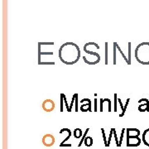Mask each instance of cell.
<instances>
[{
    "label": "cell",
    "instance_id": "1",
    "mask_svg": "<svg viewBox=\"0 0 149 149\" xmlns=\"http://www.w3.org/2000/svg\"><path fill=\"white\" fill-rule=\"evenodd\" d=\"M59 56L64 64H74L78 61L80 56V48L75 43H65L59 50Z\"/></svg>",
    "mask_w": 149,
    "mask_h": 149
},
{
    "label": "cell",
    "instance_id": "2",
    "mask_svg": "<svg viewBox=\"0 0 149 149\" xmlns=\"http://www.w3.org/2000/svg\"><path fill=\"white\" fill-rule=\"evenodd\" d=\"M135 57L139 63L149 65V42L139 44L135 49Z\"/></svg>",
    "mask_w": 149,
    "mask_h": 149
},
{
    "label": "cell",
    "instance_id": "3",
    "mask_svg": "<svg viewBox=\"0 0 149 149\" xmlns=\"http://www.w3.org/2000/svg\"><path fill=\"white\" fill-rule=\"evenodd\" d=\"M42 108L44 111L49 113V112L53 111L54 109H55V108H56V104H55V102H54L52 100L48 99V100H44V101L42 102Z\"/></svg>",
    "mask_w": 149,
    "mask_h": 149
},
{
    "label": "cell",
    "instance_id": "4",
    "mask_svg": "<svg viewBox=\"0 0 149 149\" xmlns=\"http://www.w3.org/2000/svg\"><path fill=\"white\" fill-rule=\"evenodd\" d=\"M42 141V143L44 146H46V147H52L56 143V139H55V137L52 134L47 133V134H45L43 136Z\"/></svg>",
    "mask_w": 149,
    "mask_h": 149
},
{
    "label": "cell",
    "instance_id": "5",
    "mask_svg": "<svg viewBox=\"0 0 149 149\" xmlns=\"http://www.w3.org/2000/svg\"><path fill=\"white\" fill-rule=\"evenodd\" d=\"M141 140L139 137H132L127 138V146L128 147H138L140 145Z\"/></svg>",
    "mask_w": 149,
    "mask_h": 149
},
{
    "label": "cell",
    "instance_id": "6",
    "mask_svg": "<svg viewBox=\"0 0 149 149\" xmlns=\"http://www.w3.org/2000/svg\"><path fill=\"white\" fill-rule=\"evenodd\" d=\"M140 101L143 102V104L141 103V104H139V110L140 112L149 111V102L147 99H141Z\"/></svg>",
    "mask_w": 149,
    "mask_h": 149
},
{
    "label": "cell",
    "instance_id": "7",
    "mask_svg": "<svg viewBox=\"0 0 149 149\" xmlns=\"http://www.w3.org/2000/svg\"><path fill=\"white\" fill-rule=\"evenodd\" d=\"M127 138L139 137L140 132L138 128H127Z\"/></svg>",
    "mask_w": 149,
    "mask_h": 149
},
{
    "label": "cell",
    "instance_id": "8",
    "mask_svg": "<svg viewBox=\"0 0 149 149\" xmlns=\"http://www.w3.org/2000/svg\"><path fill=\"white\" fill-rule=\"evenodd\" d=\"M80 110L82 112H86V111H91V100L89 99L88 103L85 104H81L80 107Z\"/></svg>",
    "mask_w": 149,
    "mask_h": 149
},
{
    "label": "cell",
    "instance_id": "9",
    "mask_svg": "<svg viewBox=\"0 0 149 149\" xmlns=\"http://www.w3.org/2000/svg\"><path fill=\"white\" fill-rule=\"evenodd\" d=\"M143 140L144 143L149 147V128L144 131L143 134Z\"/></svg>",
    "mask_w": 149,
    "mask_h": 149
},
{
    "label": "cell",
    "instance_id": "10",
    "mask_svg": "<svg viewBox=\"0 0 149 149\" xmlns=\"http://www.w3.org/2000/svg\"><path fill=\"white\" fill-rule=\"evenodd\" d=\"M73 134H74L75 139H80L82 136V130L80 128H75Z\"/></svg>",
    "mask_w": 149,
    "mask_h": 149
},
{
    "label": "cell",
    "instance_id": "11",
    "mask_svg": "<svg viewBox=\"0 0 149 149\" xmlns=\"http://www.w3.org/2000/svg\"><path fill=\"white\" fill-rule=\"evenodd\" d=\"M85 145L86 147H91L93 145V139L91 137H87L85 139Z\"/></svg>",
    "mask_w": 149,
    "mask_h": 149
},
{
    "label": "cell",
    "instance_id": "12",
    "mask_svg": "<svg viewBox=\"0 0 149 149\" xmlns=\"http://www.w3.org/2000/svg\"><path fill=\"white\" fill-rule=\"evenodd\" d=\"M129 101H130V99H128V100H127V102H126V104H125V106H124V109H123V111L122 112V113L119 114L120 117H123V116L124 115V113H125V112H126V109H127V107H128V103H129Z\"/></svg>",
    "mask_w": 149,
    "mask_h": 149
},
{
    "label": "cell",
    "instance_id": "13",
    "mask_svg": "<svg viewBox=\"0 0 149 149\" xmlns=\"http://www.w3.org/2000/svg\"><path fill=\"white\" fill-rule=\"evenodd\" d=\"M101 131H102V134H103V137H104V145H105V147H107V145H108V141L106 140L105 131H104V128H101Z\"/></svg>",
    "mask_w": 149,
    "mask_h": 149
},
{
    "label": "cell",
    "instance_id": "14",
    "mask_svg": "<svg viewBox=\"0 0 149 149\" xmlns=\"http://www.w3.org/2000/svg\"><path fill=\"white\" fill-rule=\"evenodd\" d=\"M89 130H90V128H87V130H86V131H85V134H84V136H83V138H82V139H81V141H80V144H79V145H78V147H80V146H81V144H82V143H83V142H84V141H85V137H86V134H87V133H88V132H89Z\"/></svg>",
    "mask_w": 149,
    "mask_h": 149
},
{
    "label": "cell",
    "instance_id": "15",
    "mask_svg": "<svg viewBox=\"0 0 149 149\" xmlns=\"http://www.w3.org/2000/svg\"><path fill=\"white\" fill-rule=\"evenodd\" d=\"M117 101H118L117 95L115 94V95H114V112H117V110H118V109H117Z\"/></svg>",
    "mask_w": 149,
    "mask_h": 149
},
{
    "label": "cell",
    "instance_id": "16",
    "mask_svg": "<svg viewBox=\"0 0 149 149\" xmlns=\"http://www.w3.org/2000/svg\"><path fill=\"white\" fill-rule=\"evenodd\" d=\"M113 133V128H111V131H110V134H109V140H108V145H107V147H109V144H110Z\"/></svg>",
    "mask_w": 149,
    "mask_h": 149
},
{
    "label": "cell",
    "instance_id": "17",
    "mask_svg": "<svg viewBox=\"0 0 149 149\" xmlns=\"http://www.w3.org/2000/svg\"><path fill=\"white\" fill-rule=\"evenodd\" d=\"M124 132H125V128H123L122 129V133H121V138H120V140H119V147H121V144H122L123 141V134H124Z\"/></svg>",
    "mask_w": 149,
    "mask_h": 149
},
{
    "label": "cell",
    "instance_id": "18",
    "mask_svg": "<svg viewBox=\"0 0 149 149\" xmlns=\"http://www.w3.org/2000/svg\"><path fill=\"white\" fill-rule=\"evenodd\" d=\"M76 95H77V94H74V96H73V99H72V101H71V104H70V112H71V109H72V107H73V104H74V100H75Z\"/></svg>",
    "mask_w": 149,
    "mask_h": 149
},
{
    "label": "cell",
    "instance_id": "19",
    "mask_svg": "<svg viewBox=\"0 0 149 149\" xmlns=\"http://www.w3.org/2000/svg\"><path fill=\"white\" fill-rule=\"evenodd\" d=\"M63 95V98H64V101L65 104V107H66V109H67V111L70 112V107L68 106V104H67V101H66V98H65V95L64 94H62Z\"/></svg>",
    "mask_w": 149,
    "mask_h": 149
},
{
    "label": "cell",
    "instance_id": "20",
    "mask_svg": "<svg viewBox=\"0 0 149 149\" xmlns=\"http://www.w3.org/2000/svg\"><path fill=\"white\" fill-rule=\"evenodd\" d=\"M95 112H96V110H97V109H96V106H97V105H96V104H97V99L95 100Z\"/></svg>",
    "mask_w": 149,
    "mask_h": 149
}]
</instances>
